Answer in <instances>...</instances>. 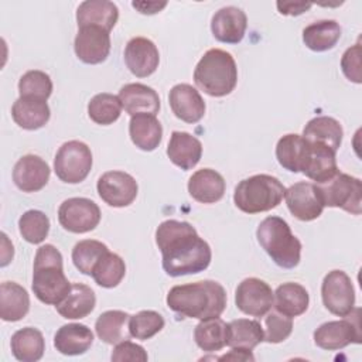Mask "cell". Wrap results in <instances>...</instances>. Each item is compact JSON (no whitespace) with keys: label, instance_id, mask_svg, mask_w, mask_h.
Instances as JSON below:
<instances>
[{"label":"cell","instance_id":"1","mask_svg":"<svg viewBox=\"0 0 362 362\" xmlns=\"http://www.w3.org/2000/svg\"><path fill=\"white\" fill-rule=\"evenodd\" d=\"M164 272L171 277L204 272L212 259L209 245L184 221L167 219L156 230Z\"/></svg>","mask_w":362,"mask_h":362},{"label":"cell","instance_id":"2","mask_svg":"<svg viewBox=\"0 0 362 362\" xmlns=\"http://www.w3.org/2000/svg\"><path fill=\"white\" fill-rule=\"evenodd\" d=\"M167 305L181 317L206 320L221 317L226 308V291L218 281L202 280L170 288Z\"/></svg>","mask_w":362,"mask_h":362},{"label":"cell","instance_id":"3","mask_svg":"<svg viewBox=\"0 0 362 362\" xmlns=\"http://www.w3.org/2000/svg\"><path fill=\"white\" fill-rule=\"evenodd\" d=\"M33 291L35 297L49 305L59 304L71 290L64 273L61 252L54 245H42L37 249L33 267Z\"/></svg>","mask_w":362,"mask_h":362},{"label":"cell","instance_id":"4","mask_svg":"<svg viewBox=\"0 0 362 362\" xmlns=\"http://www.w3.org/2000/svg\"><path fill=\"white\" fill-rule=\"evenodd\" d=\"M194 82L209 96L229 95L238 83V68L233 57L219 48L208 49L195 66Z\"/></svg>","mask_w":362,"mask_h":362},{"label":"cell","instance_id":"5","mask_svg":"<svg viewBox=\"0 0 362 362\" xmlns=\"http://www.w3.org/2000/svg\"><path fill=\"white\" fill-rule=\"evenodd\" d=\"M256 238L279 267L294 269L300 263L301 242L291 233L288 223L283 218H264L256 229Z\"/></svg>","mask_w":362,"mask_h":362},{"label":"cell","instance_id":"6","mask_svg":"<svg viewBox=\"0 0 362 362\" xmlns=\"http://www.w3.org/2000/svg\"><path fill=\"white\" fill-rule=\"evenodd\" d=\"M286 187L273 175L256 174L242 180L233 192V202L245 214H259L276 208L284 198Z\"/></svg>","mask_w":362,"mask_h":362},{"label":"cell","instance_id":"7","mask_svg":"<svg viewBox=\"0 0 362 362\" xmlns=\"http://www.w3.org/2000/svg\"><path fill=\"white\" fill-rule=\"evenodd\" d=\"M315 185L324 206L341 208L352 215H361L362 184L359 178L338 171L331 180Z\"/></svg>","mask_w":362,"mask_h":362},{"label":"cell","instance_id":"8","mask_svg":"<svg viewBox=\"0 0 362 362\" xmlns=\"http://www.w3.org/2000/svg\"><path fill=\"white\" fill-rule=\"evenodd\" d=\"M92 163L90 148L79 140H69L58 148L54 158V171L62 182L78 184L88 177Z\"/></svg>","mask_w":362,"mask_h":362},{"label":"cell","instance_id":"9","mask_svg":"<svg viewBox=\"0 0 362 362\" xmlns=\"http://www.w3.org/2000/svg\"><path fill=\"white\" fill-rule=\"evenodd\" d=\"M359 308H354L349 318L339 321H328L321 324L314 331V342L317 346L325 351H337L348 346L349 344H361V322Z\"/></svg>","mask_w":362,"mask_h":362},{"label":"cell","instance_id":"10","mask_svg":"<svg viewBox=\"0 0 362 362\" xmlns=\"http://www.w3.org/2000/svg\"><path fill=\"white\" fill-rule=\"evenodd\" d=\"M324 307L334 315L348 317L355 308V290L349 276L342 270H331L321 284Z\"/></svg>","mask_w":362,"mask_h":362},{"label":"cell","instance_id":"11","mask_svg":"<svg viewBox=\"0 0 362 362\" xmlns=\"http://www.w3.org/2000/svg\"><path fill=\"white\" fill-rule=\"evenodd\" d=\"M100 209L98 204L88 198H68L58 208V221L61 226L72 233H86L93 230L100 222Z\"/></svg>","mask_w":362,"mask_h":362},{"label":"cell","instance_id":"12","mask_svg":"<svg viewBox=\"0 0 362 362\" xmlns=\"http://www.w3.org/2000/svg\"><path fill=\"white\" fill-rule=\"evenodd\" d=\"M274 301V293L272 287L256 277H247L242 280L235 291L236 307L246 315L263 317L266 315Z\"/></svg>","mask_w":362,"mask_h":362},{"label":"cell","instance_id":"13","mask_svg":"<svg viewBox=\"0 0 362 362\" xmlns=\"http://www.w3.org/2000/svg\"><path fill=\"white\" fill-rule=\"evenodd\" d=\"M96 189L105 204L113 208H123L136 199L139 187L130 174L113 170L99 177Z\"/></svg>","mask_w":362,"mask_h":362},{"label":"cell","instance_id":"14","mask_svg":"<svg viewBox=\"0 0 362 362\" xmlns=\"http://www.w3.org/2000/svg\"><path fill=\"white\" fill-rule=\"evenodd\" d=\"M284 198L291 215L304 222L317 219L324 211L318 188L313 182L300 181L293 184L286 189Z\"/></svg>","mask_w":362,"mask_h":362},{"label":"cell","instance_id":"15","mask_svg":"<svg viewBox=\"0 0 362 362\" xmlns=\"http://www.w3.org/2000/svg\"><path fill=\"white\" fill-rule=\"evenodd\" d=\"M76 57L90 65L103 62L110 52V35L99 27H82L74 41Z\"/></svg>","mask_w":362,"mask_h":362},{"label":"cell","instance_id":"16","mask_svg":"<svg viewBox=\"0 0 362 362\" xmlns=\"http://www.w3.org/2000/svg\"><path fill=\"white\" fill-rule=\"evenodd\" d=\"M304 163L301 173L315 184H322L331 180L337 173V151L321 143L307 141Z\"/></svg>","mask_w":362,"mask_h":362},{"label":"cell","instance_id":"17","mask_svg":"<svg viewBox=\"0 0 362 362\" xmlns=\"http://www.w3.org/2000/svg\"><path fill=\"white\" fill-rule=\"evenodd\" d=\"M124 62L133 75L137 78H147L158 68L160 54L151 40L146 37H134L126 44Z\"/></svg>","mask_w":362,"mask_h":362},{"label":"cell","instance_id":"18","mask_svg":"<svg viewBox=\"0 0 362 362\" xmlns=\"http://www.w3.org/2000/svg\"><path fill=\"white\" fill-rule=\"evenodd\" d=\"M49 165L35 154H27L17 160L13 168V181L23 192H37L49 180Z\"/></svg>","mask_w":362,"mask_h":362},{"label":"cell","instance_id":"19","mask_svg":"<svg viewBox=\"0 0 362 362\" xmlns=\"http://www.w3.org/2000/svg\"><path fill=\"white\" fill-rule=\"evenodd\" d=\"M247 27V17L243 10L235 6L219 8L211 20V31L215 40L225 44H238L243 40Z\"/></svg>","mask_w":362,"mask_h":362},{"label":"cell","instance_id":"20","mask_svg":"<svg viewBox=\"0 0 362 362\" xmlns=\"http://www.w3.org/2000/svg\"><path fill=\"white\" fill-rule=\"evenodd\" d=\"M168 102L175 117L185 123H197L205 115V102L199 92L188 85H174L168 95Z\"/></svg>","mask_w":362,"mask_h":362},{"label":"cell","instance_id":"21","mask_svg":"<svg viewBox=\"0 0 362 362\" xmlns=\"http://www.w3.org/2000/svg\"><path fill=\"white\" fill-rule=\"evenodd\" d=\"M119 18V8L109 0H86L76 8L78 27H99L110 33Z\"/></svg>","mask_w":362,"mask_h":362},{"label":"cell","instance_id":"22","mask_svg":"<svg viewBox=\"0 0 362 362\" xmlns=\"http://www.w3.org/2000/svg\"><path fill=\"white\" fill-rule=\"evenodd\" d=\"M167 156L174 165L187 171L199 163L202 144L195 136L187 132H173L167 146Z\"/></svg>","mask_w":362,"mask_h":362},{"label":"cell","instance_id":"23","mask_svg":"<svg viewBox=\"0 0 362 362\" xmlns=\"http://www.w3.org/2000/svg\"><path fill=\"white\" fill-rule=\"evenodd\" d=\"M119 99L123 109L130 115L148 113L156 115L160 110L158 93L143 83H127L120 88Z\"/></svg>","mask_w":362,"mask_h":362},{"label":"cell","instance_id":"24","mask_svg":"<svg viewBox=\"0 0 362 362\" xmlns=\"http://www.w3.org/2000/svg\"><path fill=\"white\" fill-rule=\"evenodd\" d=\"M225 188L223 177L212 168H201L188 180L189 195L201 204L218 202L223 197Z\"/></svg>","mask_w":362,"mask_h":362},{"label":"cell","instance_id":"25","mask_svg":"<svg viewBox=\"0 0 362 362\" xmlns=\"http://www.w3.org/2000/svg\"><path fill=\"white\" fill-rule=\"evenodd\" d=\"M129 134L136 147L143 151H153L161 143L163 127L156 115L139 113L130 119Z\"/></svg>","mask_w":362,"mask_h":362},{"label":"cell","instance_id":"26","mask_svg":"<svg viewBox=\"0 0 362 362\" xmlns=\"http://www.w3.org/2000/svg\"><path fill=\"white\" fill-rule=\"evenodd\" d=\"M11 116L21 129L37 130L48 123L51 112L47 100L20 96L11 106Z\"/></svg>","mask_w":362,"mask_h":362},{"label":"cell","instance_id":"27","mask_svg":"<svg viewBox=\"0 0 362 362\" xmlns=\"http://www.w3.org/2000/svg\"><path fill=\"white\" fill-rule=\"evenodd\" d=\"M93 342V334L90 328L83 324H66L62 325L54 337V346L62 355L74 356L85 354Z\"/></svg>","mask_w":362,"mask_h":362},{"label":"cell","instance_id":"28","mask_svg":"<svg viewBox=\"0 0 362 362\" xmlns=\"http://www.w3.org/2000/svg\"><path fill=\"white\" fill-rule=\"evenodd\" d=\"M96 304L93 290L82 283L71 284L66 297L55 305L58 314L66 320H81L89 315Z\"/></svg>","mask_w":362,"mask_h":362},{"label":"cell","instance_id":"29","mask_svg":"<svg viewBox=\"0 0 362 362\" xmlns=\"http://www.w3.org/2000/svg\"><path fill=\"white\" fill-rule=\"evenodd\" d=\"M30 310V296L24 287L14 281L0 286V317L3 321H20Z\"/></svg>","mask_w":362,"mask_h":362},{"label":"cell","instance_id":"30","mask_svg":"<svg viewBox=\"0 0 362 362\" xmlns=\"http://www.w3.org/2000/svg\"><path fill=\"white\" fill-rule=\"evenodd\" d=\"M310 304V296L305 287L298 283H283L276 288L273 305L276 311L293 318L304 314Z\"/></svg>","mask_w":362,"mask_h":362},{"label":"cell","instance_id":"31","mask_svg":"<svg viewBox=\"0 0 362 362\" xmlns=\"http://www.w3.org/2000/svg\"><path fill=\"white\" fill-rule=\"evenodd\" d=\"M301 136L310 143H321L337 151L342 143L344 130L337 119L318 116L305 124Z\"/></svg>","mask_w":362,"mask_h":362},{"label":"cell","instance_id":"32","mask_svg":"<svg viewBox=\"0 0 362 362\" xmlns=\"http://www.w3.org/2000/svg\"><path fill=\"white\" fill-rule=\"evenodd\" d=\"M11 354L21 362H37L45 351V341L37 328L25 327L16 331L10 341Z\"/></svg>","mask_w":362,"mask_h":362},{"label":"cell","instance_id":"33","mask_svg":"<svg viewBox=\"0 0 362 362\" xmlns=\"http://www.w3.org/2000/svg\"><path fill=\"white\" fill-rule=\"evenodd\" d=\"M341 38V27L335 20L314 21L303 30V41L307 48L324 52L337 45Z\"/></svg>","mask_w":362,"mask_h":362},{"label":"cell","instance_id":"34","mask_svg":"<svg viewBox=\"0 0 362 362\" xmlns=\"http://www.w3.org/2000/svg\"><path fill=\"white\" fill-rule=\"evenodd\" d=\"M129 318L130 315L120 310H109L102 313L95 322L96 335L99 337V339L110 345H116L122 341L129 339L132 337L127 325Z\"/></svg>","mask_w":362,"mask_h":362},{"label":"cell","instance_id":"35","mask_svg":"<svg viewBox=\"0 0 362 362\" xmlns=\"http://www.w3.org/2000/svg\"><path fill=\"white\" fill-rule=\"evenodd\" d=\"M263 337L264 331L255 320L238 318L228 322L226 345L230 348L252 351L263 341Z\"/></svg>","mask_w":362,"mask_h":362},{"label":"cell","instance_id":"36","mask_svg":"<svg viewBox=\"0 0 362 362\" xmlns=\"http://www.w3.org/2000/svg\"><path fill=\"white\" fill-rule=\"evenodd\" d=\"M228 324L219 317L201 320L194 329L195 344L205 352L221 351L226 345Z\"/></svg>","mask_w":362,"mask_h":362},{"label":"cell","instance_id":"37","mask_svg":"<svg viewBox=\"0 0 362 362\" xmlns=\"http://www.w3.org/2000/svg\"><path fill=\"white\" fill-rule=\"evenodd\" d=\"M307 143L303 136L296 133L284 134L279 139L276 146V158L279 164L291 171V173H301V167L304 163Z\"/></svg>","mask_w":362,"mask_h":362},{"label":"cell","instance_id":"38","mask_svg":"<svg viewBox=\"0 0 362 362\" xmlns=\"http://www.w3.org/2000/svg\"><path fill=\"white\" fill-rule=\"evenodd\" d=\"M126 274V264L123 259L107 250L96 263L92 272V277L95 283L105 288H113L116 287Z\"/></svg>","mask_w":362,"mask_h":362},{"label":"cell","instance_id":"39","mask_svg":"<svg viewBox=\"0 0 362 362\" xmlns=\"http://www.w3.org/2000/svg\"><path fill=\"white\" fill-rule=\"evenodd\" d=\"M122 102L112 93H98L88 103V115L98 124L107 126L115 123L122 115Z\"/></svg>","mask_w":362,"mask_h":362},{"label":"cell","instance_id":"40","mask_svg":"<svg viewBox=\"0 0 362 362\" xmlns=\"http://www.w3.org/2000/svg\"><path fill=\"white\" fill-rule=\"evenodd\" d=\"M107 246L95 239L79 240L72 249V262L82 273L90 276L99 259L107 252Z\"/></svg>","mask_w":362,"mask_h":362},{"label":"cell","instance_id":"41","mask_svg":"<svg viewBox=\"0 0 362 362\" xmlns=\"http://www.w3.org/2000/svg\"><path fill=\"white\" fill-rule=\"evenodd\" d=\"M18 229L28 243L38 245L48 236L49 219L42 211L30 209L20 216Z\"/></svg>","mask_w":362,"mask_h":362},{"label":"cell","instance_id":"42","mask_svg":"<svg viewBox=\"0 0 362 362\" xmlns=\"http://www.w3.org/2000/svg\"><path fill=\"white\" fill-rule=\"evenodd\" d=\"M18 93L21 98L47 100L52 93V81L49 75L42 71H27L18 81Z\"/></svg>","mask_w":362,"mask_h":362},{"label":"cell","instance_id":"43","mask_svg":"<svg viewBox=\"0 0 362 362\" xmlns=\"http://www.w3.org/2000/svg\"><path fill=\"white\" fill-rule=\"evenodd\" d=\"M164 318L153 310H143L129 318V332L133 338L147 341L164 328Z\"/></svg>","mask_w":362,"mask_h":362},{"label":"cell","instance_id":"44","mask_svg":"<svg viewBox=\"0 0 362 362\" xmlns=\"http://www.w3.org/2000/svg\"><path fill=\"white\" fill-rule=\"evenodd\" d=\"M264 337L263 341L269 344H279L287 339L293 331V320L279 311H272L266 314L264 318Z\"/></svg>","mask_w":362,"mask_h":362},{"label":"cell","instance_id":"45","mask_svg":"<svg viewBox=\"0 0 362 362\" xmlns=\"http://www.w3.org/2000/svg\"><path fill=\"white\" fill-rule=\"evenodd\" d=\"M341 69L349 81H352L355 83L362 82V75H361V44L359 42L349 47L344 52L342 59H341Z\"/></svg>","mask_w":362,"mask_h":362},{"label":"cell","instance_id":"46","mask_svg":"<svg viewBox=\"0 0 362 362\" xmlns=\"http://www.w3.org/2000/svg\"><path fill=\"white\" fill-rule=\"evenodd\" d=\"M110 359L113 362H146L148 359L147 352L141 345L130 342L129 339L116 344Z\"/></svg>","mask_w":362,"mask_h":362},{"label":"cell","instance_id":"47","mask_svg":"<svg viewBox=\"0 0 362 362\" xmlns=\"http://www.w3.org/2000/svg\"><path fill=\"white\" fill-rule=\"evenodd\" d=\"M277 10L284 16H300L311 8L313 3L310 1H277Z\"/></svg>","mask_w":362,"mask_h":362},{"label":"cell","instance_id":"48","mask_svg":"<svg viewBox=\"0 0 362 362\" xmlns=\"http://www.w3.org/2000/svg\"><path fill=\"white\" fill-rule=\"evenodd\" d=\"M132 6L141 14H156L160 13L165 6L167 1H133Z\"/></svg>","mask_w":362,"mask_h":362},{"label":"cell","instance_id":"49","mask_svg":"<svg viewBox=\"0 0 362 362\" xmlns=\"http://www.w3.org/2000/svg\"><path fill=\"white\" fill-rule=\"evenodd\" d=\"M219 359H222V361H255V356L252 355V351L232 348V351L229 354H225Z\"/></svg>","mask_w":362,"mask_h":362}]
</instances>
